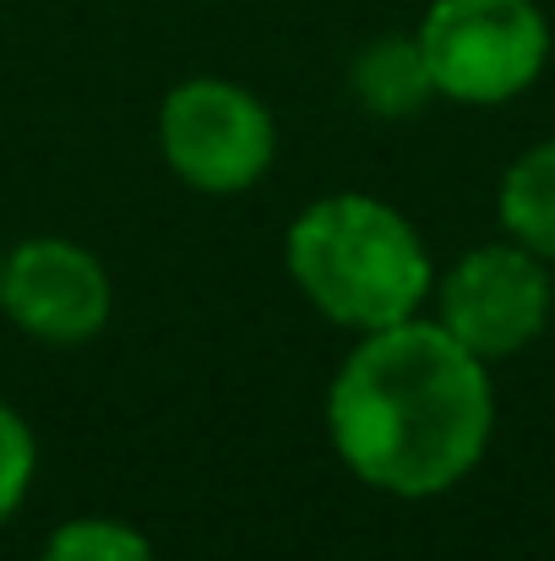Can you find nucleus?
Here are the masks:
<instances>
[{"mask_svg": "<svg viewBox=\"0 0 555 561\" xmlns=\"http://www.w3.org/2000/svg\"><path fill=\"white\" fill-rule=\"evenodd\" d=\"M159 148L185 186L229 196L273 170L278 131L251 88L223 77H190L159 110Z\"/></svg>", "mask_w": 555, "mask_h": 561, "instance_id": "nucleus-4", "label": "nucleus"}, {"mask_svg": "<svg viewBox=\"0 0 555 561\" xmlns=\"http://www.w3.org/2000/svg\"><path fill=\"white\" fill-rule=\"evenodd\" d=\"M33 474H38V442H33L27 420L11 403H0V524L22 507Z\"/></svg>", "mask_w": 555, "mask_h": 561, "instance_id": "nucleus-10", "label": "nucleus"}, {"mask_svg": "<svg viewBox=\"0 0 555 561\" xmlns=\"http://www.w3.org/2000/svg\"><path fill=\"white\" fill-rule=\"evenodd\" d=\"M284 262L294 289L327 322L355 333L419 317L436 289V267L419 229L392 202L366 191L311 202L284 234Z\"/></svg>", "mask_w": 555, "mask_h": 561, "instance_id": "nucleus-2", "label": "nucleus"}, {"mask_svg": "<svg viewBox=\"0 0 555 561\" xmlns=\"http://www.w3.org/2000/svg\"><path fill=\"white\" fill-rule=\"evenodd\" d=\"M44 561H153V546L120 518H71L49 535Z\"/></svg>", "mask_w": 555, "mask_h": 561, "instance_id": "nucleus-9", "label": "nucleus"}, {"mask_svg": "<svg viewBox=\"0 0 555 561\" xmlns=\"http://www.w3.org/2000/svg\"><path fill=\"white\" fill-rule=\"evenodd\" d=\"M115 289L104 262L60 234H33L0 256V317L33 344L77 350L104 333Z\"/></svg>", "mask_w": 555, "mask_h": 561, "instance_id": "nucleus-6", "label": "nucleus"}, {"mask_svg": "<svg viewBox=\"0 0 555 561\" xmlns=\"http://www.w3.org/2000/svg\"><path fill=\"white\" fill-rule=\"evenodd\" d=\"M496 431V387L441 322L360 333L327 387V436L349 474L386 496H441L469 480Z\"/></svg>", "mask_w": 555, "mask_h": 561, "instance_id": "nucleus-1", "label": "nucleus"}, {"mask_svg": "<svg viewBox=\"0 0 555 561\" xmlns=\"http://www.w3.org/2000/svg\"><path fill=\"white\" fill-rule=\"evenodd\" d=\"M349 82L375 121H408L436 99V82H430V66H425V49L414 33L370 38L349 66Z\"/></svg>", "mask_w": 555, "mask_h": 561, "instance_id": "nucleus-7", "label": "nucleus"}, {"mask_svg": "<svg viewBox=\"0 0 555 561\" xmlns=\"http://www.w3.org/2000/svg\"><path fill=\"white\" fill-rule=\"evenodd\" d=\"M496 213H501L507 240L555 262V137L512 159V170L501 175Z\"/></svg>", "mask_w": 555, "mask_h": 561, "instance_id": "nucleus-8", "label": "nucleus"}, {"mask_svg": "<svg viewBox=\"0 0 555 561\" xmlns=\"http://www.w3.org/2000/svg\"><path fill=\"white\" fill-rule=\"evenodd\" d=\"M430 295H436V322L485 366L529 350L545 333L555 306L551 262L518 240L458 256Z\"/></svg>", "mask_w": 555, "mask_h": 561, "instance_id": "nucleus-5", "label": "nucleus"}, {"mask_svg": "<svg viewBox=\"0 0 555 561\" xmlns=\"http://www.w3.org/2000/svg\"><path fill=\"white\" fill-rule=\"evenodd\" d=\"M414 38L436 93L458 104H507L551 60V22L534 0H430Z\"/></svg>", "mask_w": 555, "mask_h": 561, "instance_id": "nucleus-3", "label": "nucleus"}]
</instances>
